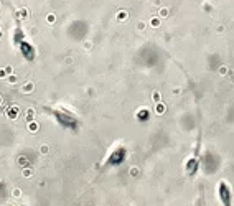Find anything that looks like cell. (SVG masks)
I'll use <instances>...</instances> for the list:
<instances>
[{"instance_id": "1", "label": "cell", "mask_w": 234, "mask_h": 206, "mask_svg": "<svg viewBox=\"0 0 234 206\" xmlns=\"http://www.w3.org/2000/svg\"><path fill=\"white\" fill-rule=\"evenodd\" d=\"M51 114L55 116V119L58 120L59 125L66 129H74L78 125V119L73 116L69 111H64V109H51Z\"/></svg>"}, {"instance_id": "2", "label": "cell", "mask_w": 234, "mask_h": 206, "mask_svg": "<svg viewBox=\"0 0 234 206\" xmlns=\"http://www.w3.org/2000/svg\"><path fill=\"white\" fill-rule=\"evenodd\" d=\"M218 198H219V203L223 206H234V196H232V188L228 181H219L218 183Z\"/></svg>"}, {"instance_id": "3", "label": "cell", "mask_w": 234, "mask_h": 206, "mask_svg": "<svg viewBox=\"0 0 234 206\" xmlns=\"http://www.w3.org/2000/svg\"><path fill=\"white\" fill-rule=\"evenodd\" d=\"M125 155H127V153H125V148L124 147L116 148L109 155V158H107V162H106V167H119L125 160Z\"/></svg>"}]
</instances>
